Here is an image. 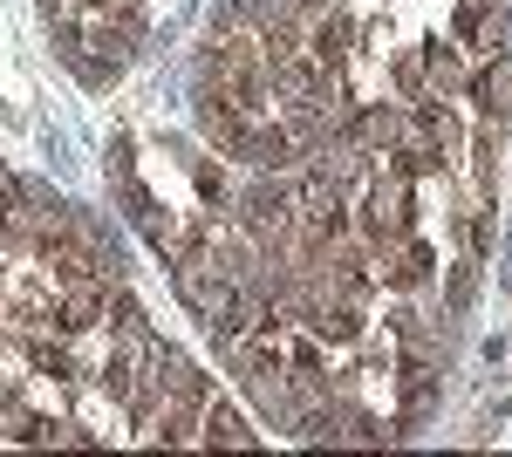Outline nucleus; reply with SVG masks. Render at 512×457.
<instances>
[{
    "label": "nucleus",
    "instance_id": "16",
    "mask_svg": "<svg viewBox=\"0 0 512 457\" xmlns=\"http://www.w3.org/2000/svg\"><path fill=\"white\" fill-rule=\"evenodd\" d=\"M478 28H485V7H478V0H465V7H458V21H451V35H458V41H478Z\"/></svg>",
    "mask_w": 512,
    "mask_h": 457
},
{
    "label": "nucleus",
    "instance_id": "17",
    "mask_svg": "<svg viewBox=\"0 0 512 457\" xmlns=\"http://www.w3.org/2000/svg\"><path fill=\"white\" fill-rule=\"evenodd\" d=\"M192 178H198L205 198H226V185H219V171H212V164H192Z\"/></svg>",
    "mask_w": 512,
    "mask_h": 457
},
{
    "label": "nucleus",
    "instance_id": "4",
    "mask_svg": "<svg viewBox=\"0 0 512 457\" xmlns=\"http://www.w3.org/2000/svg\"><path fill=\"white\" fill-rule=\"evenodd\" d=\"M301 55H308L315 69H328V76H335V69H342V55H349V14H335V7H328L315 28H308Z\"/></svg>",
    "mask_w": 512,
    "mask_h": 457
},
{
    "label": "nucleus",
    "instance_id": "7",
    "mask_svg": "<svg viewBox=\"0 0 512 457\" xmlns=\"http://www.w3.org/2000/svg\"><path fill=\"white\" fill-rule=\"evenodd\" d=\"M96 321H103V280L69 287V294H62V307H55V328H62V335H89Z\"/></svg>",
    "mask_w": 512,
    "mask_h": 457
},
{
    "label": "nucleus",
    "instance_id": "3",
    "mask_svg": "<svg viewBox=\"0 0 512 457\" xmlns=\"http://www.w3.org/2000/svg\"><path fill=\"white\" fill-rule=\"evenodd\" d=\"M151 369H158V389H171V403H192V410H205V376H198V362L185 355V348H171V342H158L151 348Z\"/></svg>",
    "mask_w": 512,
    "mask_h": 457
},
{
    "label": "nucleus",
    "instance_id": "15",
    "mask_svg": "<svg viewBox=\"0 0 512 457\" xmlns=\"http://www.w3.org/2000/svg\"><path fill=\"white\" fill-rule=\"evenodd\" d=\"M472 294H478V267L465 260V267L451 273V314H465V307H472Z\"/></svg>",
    "mask_w": 512,
    "mask_h": 457
},
{
    "label": "nucleus",
    "instance_id": "6",
    "mask_svg": "<svg viewBox=\"0 0 512 457\" xmlns=\"http://www.w3.org/2000/svg\"><path fill=\"white\" fill-rule=\"evenodd\" d=\"M396 382H403V417H396V423L410 430V423H424V417L437 410V369L424 362V355H410V362H403V376H396Z\"/></svg>",
    "mask_w": 512,
    "mask_h": 457
},
{
    "label": "nucleus",
    "instance_id": "5",
    "mask_svg": "<svg viewBox=\"0 0 512 457\" xmlns=\"http://www.w3.org/2000/svg\"><path fill=\"white\" fill-rule=\"evenodd\" d=\"M465 89H472V103L485 110V123H506L512 116V55H492V69L472 76Z\"/></svg>",
    "mask_w": 512,
    "mask_h": 457
},
{
    "label": "nucleus",
    "instance_id": "13",
    "mask_svg": "<svg viewBox=\"0 0 512 457\" xmlns=\"http://www.w3.org/2000/svg\"><path fill=\"white\" fill-rule=\"evenodd\" d=\"M478 48H485V55H512V7L506 0H499V14L478 28Z\"/></svg>",
    "mask_w": 512,
    "mask_h": 457
},
{
    "label": "nucleus",
    "instance_id": "11",
    "mask_svg": "<svg viewBox=\"0 0 512 457\" xmlns=\"http://www.w3.org/2000/svg\"><path fill=\"white\" fill-rule=\"evenodd\" d=\"M424 82H431L437 96H458V89H465V62H458L444 41H431V55H424Z\"/></svg>",
    "mask_w": 512,
    "mask_h": 457
},
{
    "label": "nucleus",
    "instance_id": "1",
    "mask_svg": "<svg viewBox=\"0 0 512 457\" xmlns=\"http://www.w3.org/2000/svg\"><path fill=\"white\" fill-rule=\"evenodd\" d=\"M417 226V198H410V178L403 171H383L376 185H369V212H362V232H369V246H383V239H396V232Z\"/></svg>",
    "mask_w": 512,
    "mask_h": 457
},
{
    "label": "nucleus",
    "instance_id": "14",
    "mask_svg": "<svg viewBox=\"0 0 512 457\" xmlns=\"http://www.w3.org/2000/svg\"><path fill=\"white\" fill-rule=\"evenodd\" d=\"M390 69H396V89H403L410 103H424V55H396Z\"/></svg>",
    "mask_w": 512,
    "mask_h": 457
},
{
    "label": "nucleus",
    "instance_id": "10",
    "mask_svg": "<svg viewBox=\"0 0 512 457\" xmlns=\"http://www.w3.org/2000/svg\"><path fill=\"white\" fill-rule=\"evenodd\" d=\"M198 417H205V444H226V451H246V444H253L246 417L226 410V403H212V396H205V410H198Z\"/></svg>",
    "mask_w": 512,
    "mask_h": 457
},
{
    "label": "nucleus",
    "instance_id": "9",
    "mask_svg": "<svg viewBox=\"0 0 512 457\" xmlns=\"http://www.w3.org/2000/svg\"><path fill=\"white\" fill-rule=\"evenodd\" d=\"M233 157L260 164V171H287V164H294V137H287V130H246Z\"/></svg>",
    "mask_w": 512,
    "mask_h": 457
},
{
    "label": "nucleus",
    "instance_id": "12",
    "mask_svg": "<svg viewBox=\"0 0 512 457\" xmlns=\"http://www.w3.org/2000/svg\"><path fill=\"white\" fill-rule=\"evenodd\" d=\"M28 362H35L41 376H69V369H76V362H69V348L48 342V335H35V342H28Z\"/></svg>",
    "mask_w": 512,
    "mask_h": 457
},
{
    "label": "nucleus",
    "instance_id": "2",
    "mask_svg": "<svg viewBox=\"0 0 512 457\" xmlns=\"http://www.w3.org/2000/svg\"><path fill=\"white\" fill-rule=\"evenodd\" d=\"M376 280L383 287H396V294H410V287H424V273H431V246L417 239V232H396V239H383L376 246Z\"/></svg>",
    "mask_w": 512,
    "mask_h": 457
},
{
    "label": "nucleus",
    "instance_id": "8",
    "mask_svg": "<svg viewBox=\"0 0 512 457\" xmlns=\"http://www.w3.org/2000/svg\"><path fill=\"white\" fill-rule=\"evenodd\" d=\"M198 130L219 144V151H239V137H246V116L219 96V89H205V103H198Z\"/></svg>",
    "mask_w": 512,
    "mask_h": 457
}]
</instances>
